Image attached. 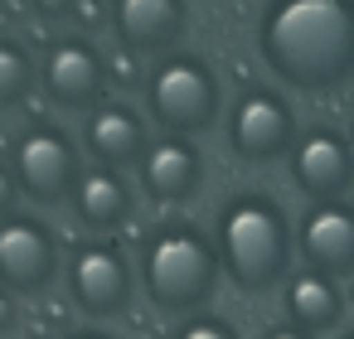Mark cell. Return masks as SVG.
Instances as JSON below:
<instances>
[{"label": "cell", "mask_w": 354, "mask_h": 339, "mask_svg": "<svg viewBox=\"0 0 354 339\" xmlns=\"http://www.w3.org/2000/svg\"><path fill=\"white\" fill-rule=\"evenodd\" d=\"M68 291H73V305L93 320L127 315L131 296H136V267L127 262V252L112 238L78 242L68 257Z\"/></svg>", "instance_id": "obj_8"}, {"label": "cell", "mask_w": 354, "mask_h": 339, "mask_svg": "<svg viewBox=\"0 0 354 339\" xmlns=\"http://www.w3.org/2000/svg\"><path fill=\"white\" fill-rule=\"evenodd\" d=\"M189 30V0H112V35L136 59H165Z\"/></svg>", "instance_id": "obj_11"}, {"label": "cell", "mask_w": 354, "mask_h": 339, "mask_svg": "<svg viewBox=\"0 0 354 339\" xmlns=\"http://www.w3.org/2000/svg\"><path fill=\"white\" fill-rule=\"evenodd\" d=\"M339 339H354V329H344V334H339Z\"/></svg>", "instance_id": "obj_25"}, {"label": "cell", "mask_w": 354, "mask_h": 339, "mask_svg": "<svg viewBox=\"0 0 354 339\" xmlns=\"http://www.w3.org/2000/svg\"><path fill=\"white\" fill-rule=\"evenodd\" d=\"M64 271V242L59 233L35 213H6L0 218V286L15 296H44Z\"/></svg>", "instance_id": "obj_7"}, {"label": "cell", "mask_w": 354, "mask_h": 339, "mask_svg": "<svg viewBox=\"0 0 354 339\" xmlns=\"http://www.w3.org/2000/svg\"><path fill=\"white\" fill-rule=\"evenodd\" d=\"M146 107L165 136H199L223 112V88L209 59L175 49L146 73Z\"/></svg>", "instance_id": "obj_4"}, {"label": "cell", "mask_w": 354, "mask_h": 339, "mask_svg": "<svg viewBox=\"0 0 354 339\" xmlns=\"http://www.w3.org/2000/svg\"><path fill=\"white\" fill-rule=\"evenodd\" d=\"M257 54L296 93H335L354 78V0H267Z\"/></svg>", "instance_id": "obj_1"}, {"label": "cell", "mask_w": 354, "mask_h": 339, "mask_svg": "<svg viewBox=\"0 0 354 339\" xmlns=\"http://www.w3.org/2000/svg\"><path fill=\"white\" fill-rule=\"evenodd\" d=\"M107 83H112V64L88 35H59L49 44L44 68H39V88L49 93L54 107L93 112L97 102H107Z\"/></svg>", "instance_id": "obj_9"}, {"label": "cell", "mask_w": 354, "mask_h": 339, "mask_svg": "<svg viewBox=\"0 0 354 339\" xmlns=\"http://www.w3.org/2000/svg\"><path fill=\"white\" fill-rule=\"evenodd\" d=\"M296 107L267 88V83H252L233 97L228 107V151L248 165H272V160H286L291 146H296Z\"/></svg>", "instance_id": "obj_6"}, {"label": "cell", "mask_w": 354, "mask_h": 339, "mask_svg": "<svg viewBox=\"0 0 354 339\" xmlns=\"http://www.w3.org/2000/svg\"><path fill=\"white\" fill-rule=\"evenodd\" d=\"M170 339H243V334H238V325H233V320L199 310V315H185V320L170 329Z\"/></svg>", "instance_id": "obj_18"}, {"label": "cell", "mask_w": 354, "mask_h": 339, "mask_svg": "<svg viewBox=\"0 0 354 339\" xmlns=\"http://www.w3.org/2000/svg\"><path fill=\"white\" fill-rule=\"evenodd\" d=\"M88 151H93L97 165H112V170L141 165L146 151H151L146 117L131 102H97L88 112Z\"/></svg>", "instance_id": "obj_14"}, {"label": "cell", "mask_w": 354, "mask_h": 339, "mask_svg": "<svg viewBox=\"0 0 354 339\" xmlns=\"http://www.w3.org/2000/svg\"><path fill=\"white\" fill-rule=\"evenodd\" d=\"M136 276H141V286H146L156 310L185 320V315L209 310V300H214V291L223 281V262H218L214 238L199 223L165 218V223H156L146 233Z\"/></svg>", "instance_id": "obj_3"}, {"label": "cell", "mask_w": 354, "mask_h": 339, "mask_svg": "<svg viewBox=\"0 0 354 339\" xmlns=\"http://www.w3.org/2000/svg\"><path fill=\"white\" fill-rule=\"evenodd\" d=\"M344 300H349V305H354V281H349V296H344Z\"/></svg>", "instance_id": "obj_24"}, {"label": "cell", "mask_w": 354, "mask_h": 339, "mask_svg": "<svg viewBox=\"0 0 354 339\" xmlns=\"http://www.w3.org/2000/svg\"><path fill=\"white\" fill-rule=\"evenodd\" d=\"M64 339H117V334H107V329H73V334H64Z\"/></svg>", "instance_id": "obj_23"}, {"label": "cell", "mask_w": 354, "mask_h": 339, "mask_svg": "<svg viewBox=\"0 0 354 339\" xmlns=\"http://www.w3.org/2000/svg\"><path fill=\"white\" fill-rule=\"evenodd\" d=\"M296 252L320 276H354V204H310L296 228Z\"/></svg>", "instance_id": "obj_12"}, {"label": "cell", "mask_w": 354, "mask_h": 339, "mask_svg": "<svg viewBox=\"0 0 354 339\" xmlns=\"http://www.w3.org/2000/svg\"><path fill=\"white\" fill-rule=\"evenodd\" d=\"M30 6H35V15H44V20H64V15H73L78 0H30Z\"/></svg>", "instance_id": "obj_20"}, {"label": "cell", "mask_w": 354, "mask_h": 339, "mask_svg": "<svg viewBox=\"0 0 354 339\" xmlns=\"http://www.w3.org/2000/svg\"><path fill=\"white\" fill-rule=\"evenodd\" d=\"M214 247L223 262V276L243 296H267L291 276L296 233L277 194L267 189H238L218 204L214 218Z\"/></svg>", "instance_id": "obj_2"}, {"label": "cell", "mask_w": 354, "mask_h": 339, "mask_svg": "<svg viewBox=\"0 0 354 339\" xmlns=\"http://www.w3.org/2000/svg\"><path fill=\"white\" fill-rule=\"evenodd\" d=\"M286 160H291V184H296L310 204L344 199V194L354 189V146H349V136H339L335 126H310V131H301Z\"/></svg>", "instance_id": "obj_10"}, {"label": "cell", "mask_w": 354, "mask_h": 339, "mask_svg": "<svg viewBox=\"0 0 354 339\" xmlns=\"http://www.w3.org/2000/svg\"><path fill=\"white\" fill-rule=\"evenodd\" d=\"M141 170V189L156 204H185L199 194L204 184V151L194 146V136H160L151 141Z\"/></svg>", "instance_id": "obj_13"}, {"label": "cell", "mask_w": 354, "mask_h": 339, "mask_svg": "<svg viewBox=\"0 0 354 339\" xmlns=\"http://www.w3.org/2000/svg\"><path fill=\"white\" fill-rule=\"evenodd\" d=\"M344 291L335 276H320V271H291L281 281V310H286V325L306 329V334H330L339 329L344 320Z\"/></svg>", "instance_id": "obj_15"}, {"label": "cell", "mask_w": 354, "mask_h": 339, "mask_svg": "<svg viewBox=\"0 0 354 339\" xmlns=\"http://www.w3.org/2000/svg\"><path fill=\"white\" fill-rule=\"evenodd\" d=\"M15 320H20V310H15V291L0 286V334H10V329H15Z\"/></svg>", "instance_id": "obj_21"}, {"label": "cell", "mask_w": 354, "mask_h": 339, "mask_svg": "<svg viewBox=\"0 0 354 339\" xmlns=\"http://www.w3.org/2000/svg\"><path fill=\"white\" fill-rule=\"evenodd\" d=\"M73 213H78V223L93 228V233H117V228H127L131 213H136V199H131V184L122 180V170H112V165L83 170V180H78V189H73Z\"/></svg>", "instance_id": "obj_16"}, {"label": "cell", "mask_w": 354, "mask_h": 339, "mask_svg": "<svg viewBox=\"0 0 354 339\" xmlns=\"http://www.w3.org/2000/svg\"><path fill=\"white\" fill-rule=\"evenodd\" d=\"M15 199H20L15 170H10V160H0V218H6V213H15Z\"/></svg>", "instance_id": "obj_19"}, {"label": "cell", "mask_w": 354, "mask_h": 339, "mask_svg": "<svg viewBox=\"0 0 354 339\" xmlns=\"http://www.w3.org/2000/svg\"><path fill=\"white\" fill-rule=\"evenodd\" d=\"M349 112H354V107H349Z\"/></svg>", "instance_id": "obj_26"}, {"label": "cell", "mask_w": 354, "mask_h": 339, "mask_svg": "<svg viewBox=\"0 0 354 339\" xmlns=\"http://www.w3.org/2000/svg\"><path fill=\"white\" fill-rule=\"evenodd\" d=\"M10 170H15V184L25 199L64 204V199H73V189L83 180L78 141L59 122H30L10 141Z\"/></svg>", "instance_id": "obj_5"}, {"label": "cell", "mask_w": 354, "mask_h": 339, "mask_svg": "<svg viewBox=\"0 0 354 339\" xmlns=\"http://www.w3.org/2000/svg\"><path fill=\"white\" fill-rule=\"evenodd\" d=\"M262 339H320V334H306V329H296V325H272Z\"/></svg>", "instance_id": "obj_22"}, {"label": "cell", "mask_w": 354, "mask_h": 339, "mask_svg": "<svg viewBox=\"0 0 354 339\" xmlns=\"http://www.w3.org/2000/svg\"><path fill=\"white\" fill-rule=\"evenodd\" d=\"M39 83V68L30 59V49L20 39H0V112L6 107H20Z\"/></svg>", "instance_id": "obj_17"}]
</instances>
